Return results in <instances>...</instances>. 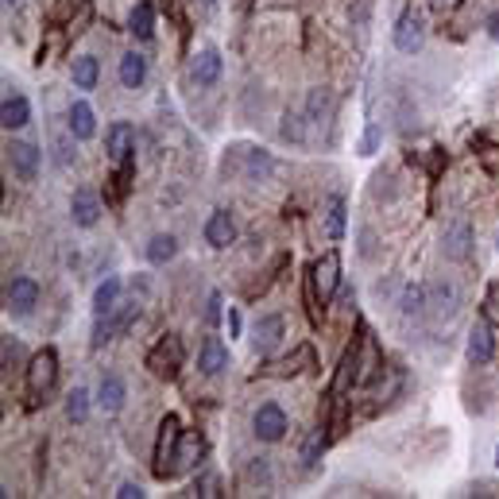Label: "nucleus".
Masks as SVG:
<instances>
[{"label": "nucleus", "instance_id": "nucleus-12", "mask_svg": "<svg viewBox=\"0 0 499 499\" xmlns=\"http://www.w3.org/2000/svg\"><path fill=\"white\" fill-rule=\"evenodd\" d=\"M105 152H109V159L116 167L121 163H129L132 152H136V132H132V124H124V121H116L109 136H105Z\"/></svg>", "mask_w": 499, "mask_h": 499}, {"label": "nucleus", "instance_id": "nucleus-39", "mask_svg": "<svg viewBox=\"0 0 499 499\" xmlns=\"http://www.w3.org/2000/svg\"><path fill=\"white\" fill-rule=\"evenodd\" d=\"M217 322H221V294L214 291L206 302V325H217Z\"/></svg>", "mask_w": 499, "mask_h": 499}, {"label": "nucleus", "instance_id": "nucleus-15", "mask_svg": "<svg viewBox=\"0 0 499 499\" xmlns=\"http://www.w3.org/2000/svg\"><path fill=\"white\" fill-rule=\"evenodd\" d=\"M456 306H461V294H456L453 283H433L430 286V314L438 317V322H449V317L456 314Z\"/></svg>", "mask_w": 499, "mask_h": 499}, {"label": "nucleus", "instance_id": "nucleus-38", "mask_svg": "<svg viewBox=\"0 0 499 499\" xmlns=\"http://www.w3.org/2000/svg\"><path fill=\"white\" fill-rule=\"evenodd\" d=\"M317 449H322V430L310 433V441H306V449H302V461L314 464V461H317Z\"/></svg>", "mask_w": 499, "mask_h": 499}, {"label": "nucleus", "instance_id": "nucleus-28", "mask_svg": "<svg viewBox=\"0 0 499 499\" xmlns=\"http://www.w3.org/2000/svg\"><path fill=\"white\" fill-rule=\"evenodd\" d=\"M129 31H132L136 39H144V43L155 35V8L147 4V0H140V4L132 8V16H129Z\"/></svg>", "mask_w": 499, "mask_h": 499}, {"label": "nucleus", "instance_id": "nucleus-32", "mask_svg": "<svg viewBox=\"0 0 499 499\" xmlns=\"http://www.w3.org/2000/svg\"><path fill=\"white\" fill-rule=\"evenodd\" d=\"M271 155L263 152V147H256V152H248V167H244V178H248V183H263V178L271 175Z\"/></svg>", "mask_w": 499, "mask_h": 499}, {"label": "nucleus", "instance_id": "nucleus-4", "mask_svg": "<svg viewBox=\"0 0 499 499\" xmlns=\"http://www.w3.org/2000/svg\"><path fill=\"white\" fill-rule=\"evenodd\" d=\"M136 317H140V302H124V306H116L113 314H101L97 322H93V348H105L113 341L116 333H124V329H129Z\"/></svg>", "mask_w": 499, "mask_h": 499}, {"label": "nucleus", "instance_id": "nucleus-19", "mask_svg": "<svg viewBox=\"0 0 499 499\" xmlns=\"http://www.w3.org/2000/svg\"><path fill=\"white\" fill-rule=\"evenodd\" d=\"M206 240L214 244V248H229V244L237 240V221H232L229 209H217V214L206 221Z\"/></svg>", "mask_w": 499, "mask_h": 499}, {"label": "nucleus", "instance_id": "nucleus-2", "mask_svg": "<svg viewBox=\"0 0 499 499\" xmlns=\"http://www.w3.org/2000/svg\"><path fill=\"white\" fill-rule=\"evenodd\" d=\"M178 438H183V422H178V414H167L163 422H159V438H155V456H152V472L155 480H171V456L178 449Z\"/></svg>", "mask_w": 499, "mask_h": 499}, {"label": "nucleus", "instance_id": "nucleus-11", "mask_svg": "<svg viewBox=\"0 0 499 499\" xmlns=\"http://www.w3.org/2000/svg\"><path fill=\"white\" fill-rule=\"evenodd\" d=\"M252 430H256L260 441H279L286 433V414L279 402H263V407L256 410V418H252Z\"/></svg>", "mask_w": 499, "mask_h": 499}, {"label": "nucleus", "instance_id": "nucleus-13", "mask_svg": "<svg viewBox=\"0 0 499 499\" xmlns=\"http://www.w3.org/2000/svg\"><path fill=\"white\" fill-rule=\"evenodd\" d=\"M492 356H495V333L480 317V322L469 329V360L472 364H492Z\"/></svg>", "mask_w": 499, "mask_h": 499}, {"label": "nucleus", "instance_id": "nucleus-22", "mask_svg": "<svg viewBox=\"0 0 499 499\" xmlns=\"http://www.w3.org/2000/svg\"><path fill=\"white\" fill-rule=\"evenodd\" d=\"M124 399H129V387H124V379L121 376H105L101 379V387H97V407L105 414H116L124 407Z\"/></svg>", "mask_w": 499, "mask_h": 499}, {"label": "nucleus", "instance_id": "nucleus-16", "mask_svg": "<svg viewBox=\"0 0 499 499\" xmlns=\"http://www.w3.org/2000/svg\"><path fill=\"white\" fill-rule=\"evenodd\" d=\"M70 217H74V225H82V229H93L97 225V217H101V201L93 190H78L70 201Z\"/></svg>", "mask_w": 499, "mask_h": 499}, {"label": "nucleus", "instance_id": "nucleus-46", "mask_svg": "<svg viewBox=\"0 0 499 499\" xmlns=\"http://www.w3.org/2000/svg\"><path fill=\"white\" fill-rule=\"evenodd\" d=\"M495 464H499V449H495Z\"/></svg>", "mask_w": 499, "mask_h": 499}, {"label": "nucleus", "instance_id": "nucleus-35", "mask_svg": "<svg viewBox=\"0 0 499 499\" xmlns=\"http://www.w3.org/2000/svg\"><path fill=\"white\" fill-rule=\"evenodd\" d=\"M329 113V93L325 90H310V101H306V116L310 121H317V116Z\"/></svg>", "mask_w": 499, "mask_h": 499}, {"label": "nucleus", "instance_id": "nucleus-8", "mask_svg": "<svg viewBox=\"0 0 499 499\" xmlns=\"http://www.w3.org/2000/svg\"><path fill=\"white\" fill-rule=\"evenodd\" d=\"M422 43H426V24H422V16L414 12V8H407V12L395 19V51L414 55Z\"/></svg>", "mask_w": 499, "mask_h": 499}, {"label": "nucleus", "instance_id": "nucleus-30", "mask_svg": "<svg viewBox=\"0 0 499 499\" xmlns=\"http://www.w3.org/2000/svg\"><path fill=\"white\" fill-rule=\"evenodd\" d=\"M178 256V240L171 237V232H159V237H152V244H147V260L155 263H167V260H175Z\"/></svg>", "mask_w": 499, "mask_h": 499}, {"label": "nucleus", "instance_id": "nucleus-14", "mask_svg": "<svg viewBox=\"0 0 499 499\" xmlns=\"http://www.w3.org/2000/svg\"><path fill=\"white\" fill-rule=\"evenodd\" d=\"M229 368V348L221 345V337H206L198 353V371L201 376H221Z\"/></svg>", "mask_w": 499, "mask_h": 499}, {"label": "nucleus", "instance_id": "nucleus-31", "mask_svg": "<svg viewBox=\"0 0 499 499\" xmlns=\"http://www.w3.org/2000/svg\"><path fill=\"white\" fill-rule=\"evenodd\" d=\"M325 232H329V240H341V237H345V198H341V194L329 198V209H325Z\"/></svg>", "mask_w": 499, "mask_h": 499}, {"label": "nucleus", "instance_id": "nucleus-1", "mask_svg": "<svg viewBox=\"0 0 499 499\" xmlns=\"http://www.w3.org/2000/svg\"><path fill=\"white\" fill-rule=\"evenodd\" d=\"M55 379H58V356H55V348H39V353L27 360V407H39V402L51 395Z\"/></svg>", "mask_w": 499, "mask_h": 499}, {"label": "nucleus", "instance_id": "nucleus-47", "mask_svg": "<svg viewBox=\"0 0 499 499\" xmlns=\"http://www.w3.org/2000/svg\"><path fill=\"white\" fill-rule=\"evenodd\" d=\"M206 4H217V0H206Z\"/></svg>", "mask_w": 499, "mask_h": 499}, {"label": "nucleus", "instance_id": "nucleus-10", "mask_svg": "<svg viewBox=\"0 0 499 499\" xmlns=\"http://www.w3.org/2000/svg\"><path fill=\"white\" fill-rule=\"evenodd\" d=\"M8 310H12L16 317H27L31 310H35V302H39V283L35 279H27V275H16L12 283H8Z\"/></svg>", "mask_w": 499, "mask_h": 499}, {"label": "nucleus", "instance_id": "nucleus-5", "mask_svg": "<svg viewBox=\"0 0 499 499\" xmlns=\"http://www.w3.org/2000/svg\"><path fill=\"white\" fill-rule=\"evenodd\" d=\"M147 368H152V376H159V379H175L178 368H183V341H178L175 333H167L163 341L147 353Z\"/></svg>", "mask_w": 499, "mask_h": 499}, {"label": "nucleus", "instance_id": "nucleus-20", "mask_svg": "<svg viewBox=\"0 0 499 499\" xmlns=\"http://www.w3.org/2000/svg\"><path fill=\"white\" fill-rule=\"evenodd\" d=\"M495 8H499V0H461V4H456V16H453V27L472 24V19H480V24H492V19H495Z\"/></svg>", "mask_w": 499, "mask_h": 499}, {"label": "nucleus", "instance_id": "nucleus-44", "mask_svg": "<svg viewBox=\"0 0 499 499\" xmlns=\"http://www.w3.org/2000/svg\"><path fill=\"white\" fill-rule=\"evenodd\" d=\"M492 39H499V12H495V19H492Z\"/></svg>", "mask_w": 499, "mask_h": 499}, {"label": "nucleus", "instance_id": "nucleus-27", "mask_svg": "<svg viewBox=\"0 0 499 499\" xmlns=\"http://www.w3.org/2000/svg\"><path fill=\"white\" fill-rule=\"evenodd\" d=\"M147 78V58L136 55V51H129V55L121 58V86L124 90H140Z\"/></svg>", "mask_w": 499, "mask_h": 499}, {"label": "nucleus", "instance_id": "nucleus-29", "mask_svg": "<svg viewBox=\"0 0 499 499\" xmlns=\"http://www.w3.org/2000/svg\"><path fill=\"white\" fill-rule=\"evenodd\" d=\"M70 74H74V86H78V90H93V86H97V78H101V66H97V58H93V55H78V58H74V66H70Z\"/></svg>", "mask_w": 499, "mask_h": 499}, {"label": "nucleus", "instance_id": "nucleus-45", "mask_svg": "<svg viewBox=\"0 0 499 499\" xmlns=\"http://www.w3.org/2000/svg\"><path fill=\"white\" fill-rule=\"evenodd\" d=\"M4 4H8V8H12V4H19V0H4Z\"/></svg>", "mask_w": 499, "mask_h": 499}, {"label": "nucleus", "instance_id": "nucleus-17", "mask_svg": "<svg viewBox=\"0 0 499 499\" xmlns=\"http://www.w3.org/2000/svg\"><path fill=\"white\" fill-rule=\"evenodd\" d=\"M190 78H194V86H214V82L221 78V51L217 47L198 51L194 66H190Z\"/></svg>", "mask_w": 499, "mask_h": 499}, {"label": "nucleus", "instance_id": "nucleus-6", "mask_svg": "<svg viewBox=\"0 0 499 499\" xmlns=\"http://www.w3.org/2000/svg\"><path fill=\"white\" fill-rule=\"evenodd\" d=\"M472 244H476V232H472V225L464 217H456V221H449L445 225V232H441V252L449 260H456V263H464L472 256Z\"/></svg>", "mask_w": 499, "mask_h": 499}, {"label": "nucleus", "instance_id": "nucleus-18", "mask_svg": "<svg viewBox=\"0 0 499 499\" xmlns=\"http://www.w3.org/2000/svg\"><path fill=\"white\" fill-rule=\"evenodd\" d=\"M306 368H314V348L310 345H302V348H294V356H283V360H275V364H268L263 371L275 379H286V376H299V371Z\"/></svg>", "mask_w": 499, "mask_h": 499}, {"label": "nucleus", "instance_id": "nucleus-37", "mask_svg": "<svg viewBox=\"0 0 499 499\" xmlns=\"http://www.w3.org/2000/svg\"><path fill=\"white\" fill-rule=\"evenodd\" d=\"M70 136H74V132H70ZM70 136H66V132H55V152H58V163H62V167L70 163V147H74Z\"/></svg>", "mask_w": 499, "mask_h": 499}, {"label": "nucleus", "instance_id": "nucleus-23", "mask_svg": "<svg viewBox=\"0 0 499 499\" xmlns=\"http://www.w3.org/2000/svg\"><path fill=\"white\" fill-rule=\"evenodd\" d=\"M70 132H74V140H93L97 136V113L86 101L70 105Z\"/></svg>", "mask_w": 499, "mask_h": 499}, {"label": "nucleus", "instance_id": "nucleus-36", "mask_svg": "<svg viewBox=\"0 0 499 499\" xmlns=\"http://www.w3.org/2000/svg\"><path fill=\"white\" fill-rule=\"evenodd\" d=\"M283 140H294V144H302L306 140V132H302V116H294V113H286L283 116Z\"/></svg>", "mask_w": 499, "mask_h": 499}, {"label": "nucleus", "instance_id": "nucleus-42", "mask_svg": "<svg viewBox=\"0 0 499 499\" xmlns=\"http://www.w3.org/2000/svg\"><path fill=\"white\" fill-rule=\"evenodd\" d=\"M499 147H484V152H480V159H484V163H487V171H499Z\"/></svg>", "mask_w": 499, "mask_h": 499}, {"label": "nucleus", "instance_id": "nucleus-21", "mask_svg": "<svg viewBox=\"0 0 499 499\" xmlns=\"http://www.w3.org/2000/svg\"><path fill=\"white\" fill-rule=\"evenodd\" d=\"M31 121V105L24 93H8L4 105H0V124H4L8 132H16V129H24V124Z\"/></svg>", "mask_w": 499, "mask_h": 499}, {"label": "nucleus", "instance_id": "nucleus-40", "mask_svg": "<svg viewBox=\"0 0 499 499\" xmlns=\"http://www.w3.org/2000/svg\"><path fill=\"white\" fill-rule=\"evenodd\" d=\"M19 360V341H12V337H4V368H12Z\"/></svg>", "mask_w": 499, "mask_h": 499}, {"label": "nucleus", "instance_id": "nucleus-26", "mask_svg": "<svg viewBox=\"0 0 499 499\" xmlns=\"http://www.w3.org/2000/svg\"><path fill=\"white\" fill-rule=\"evenodd\" d=\"M283 337V317L271 314V317H260L256 322V337H252V345H256V353H268V348L279 345Z\"/></svg>", "mask_w": 499, "mask_h": 499}, {"label": "nucleus", "instance_id": "nucleus-7", "mask_svg": "<svg viewBox=\"0 0 499 499\" xmlns=\"http://www.w3.org/2000/svg\"><path fill=\"white\" fill-rule=\"evenodd\" d=\"M206 456V438L194 430H183V438H178V449L171 456V480L175 476H186L190 469H198V461Z\"/></svg>", "mask_w": 499, "mask_h": 499}, {"label": "nucleus", "instance_id": "nucleus-3", "mask_svg": "<svg viewBox=\"0 0 499 499\" xmlns=\"http://www.w3.org/2000/svg\"><path fill=\"white\" fill-rule=\"evenodd\" d=\"M337 286H341V252H325L310 268V291H314V299L325 306L337 294Z\"/></svg>", "mask_w": 499, "mask_h": 499}, {"label": "nucleus", "instance_id": "nucleus-24", "mask_svg": "<svg viewBox=\"0 0 499 499\" xmlns=\"http://www.w3.org/2000/svg\"><path fill=\"white\" fill-rule=\"evenodd\" d=\"M399 310L407 314V317H422V314L430 310V286L426 283H407V286H402Z\"/></svg>", "mask_w": 499, "mask_h": 499}, {"label": "nucleus", "instance_id": "nucleus-41", "mask_svg": "<svg viewBox=\"0 0 499 499\" xmlns=\"http://www.w3.org/2000/svg\"><path fill=\"white\" fill-rule=\"evenodd\" d=\"M116 495H121V499H144V487L140 484H121V492H116Z\"/></svg>", "mask_w": 499, "mask_h": 499}, {"label": "nucleus", "instance_id": "nucleus-9", "mask_svg": "<svg viewBox=\"0 0 499 499\" xmlns=\"http://www.w3.org/2000/svg\"><path fill=\"white\" fill-rule=\"evenodd\" d=\"M39 147L27 144V140H12L8 144V163H12V175L19 178V183H35L39 175Z\"/></svg>", "mask_w": 499, "mask_h": 499}, {"label": "nucleus", "instance_id": "nucleus-43", "mask_svg": "<svg viewBox=\"0 0 499 499\" xmlns=\"http://www.w3.org/2000/svg\"><path fill=\"white\" fill-rule=\"evenodd\" d=\"M229 333L240 337V314H237V310H229Z\"/></svg>", "mask_w": 499, "mask_h": 499}, {"label": "nucleus", "instance_id": "nucleus-25", "mask_svg": "<svg viewBox=\"0 0 499 499\" xmlns=\"http://www.w3.org/2000/svg\"><path fill=\"white\" fill-rule=\"evenodd\" d=\"M121 291H124V283L116 279V275H109L97 291H93V317H101V314H113L116 306H121Z\"/></svg>", "mask_w": 499, "mask_h": 499}, {"label": "nucleus", "instance_id": "nucleus-34", "mask_svg": "<svg viewBox=\"0 0 499 499\" xmlns=\"http://www.w3.org/2000/svg\"><path fill=\"white\" fill-rule=\"evenodd\" d=\"M190 495H201V499L221 495V476H217V472H201L198 480L190 484Z\"/></svg>", "mask_w": 499, "mask_h": 499}, {"label": "nucleus", "instance_id": "nucleus-33", "mask_svg": "<svg viewBox=\"0 0 499 499\" xmlns=\"http://www.w3.org/2000/svg\"><path fill=\"white\" fill-rule=\"evenodd\" d=\"M66 418L70 422H86L90 418V391L86 387H74L66 395Z\"/></svg>", "mask_w": 499, "mask_h": 499}]
</instances>
